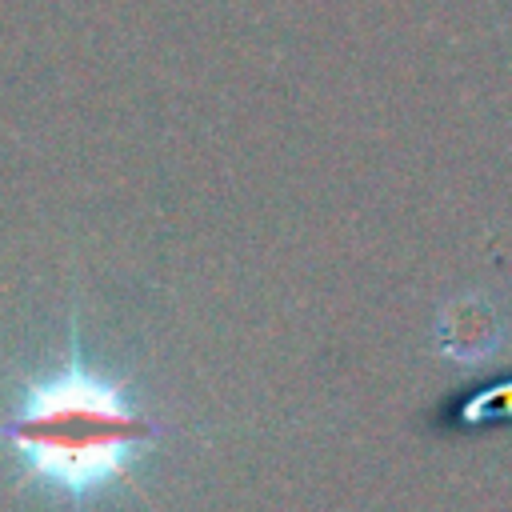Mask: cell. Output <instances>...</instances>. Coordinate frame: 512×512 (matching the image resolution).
Returning <instances> with one entry per match:
<instances>
[{
    "instance_id": "obj_1",
    "label": "cell",
    "mask_w": 512,
    "mask_h": 512,
    "mask_svg": "<svg viewBox=\"0 0 512 512\" xmlns=\"http://www.w3.org/2000/svg\"><path fill=\"white\" fill-rule=\"evenodd\" d=\"M164 428L136 408L124 380L92 368L76 340L68 360L24 380L16 408L0 420V440L20 452V488L40 484L72 508H88L116 488H136L132 464Z\"/></svg>"
}]
</instances>
